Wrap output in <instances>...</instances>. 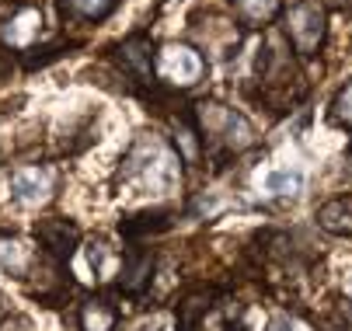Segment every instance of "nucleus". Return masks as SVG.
<instances>
[{"label": "nucleus", "instance_id": "nucleus-19", "mask_svg": "<svg viewBox=\"0 0 352 331\" xmlns=\"http://www.w3.org/2000/svg\"><path fill=\"white\" fill-rule=\"evenodd\" d=\"M265 331H314L304 317H296V314H272V321H269V328Z\"/></svg>", "mask_w": 352, "mask_h": 331}, {"label": "nucleus", "instance_id": "nucleus-18", "mask_svg": "<svg viewBox=\"0 0 352 331\" xmlns=\"http://www.w3.org/2000/svg\"><path fill=\"white\" fill-rule=\"evenodd\" d=\"M112 265H122V258H116L112 251H109V244H94L91 248V269L94 272H102L105 279L112 275Z\"/></svg>", "mask_w": 352, "mask_h": 331}, {"label": "nucleus", "instance_id": "nucleus-21", "mask_svg": "<svg viewBox=\"0 0 352 331\" xmlns=\"http://www.w3.org/2000/svg\"><path fill=\"white\" fill-rule=\"evenodd\" d=\"M182 331H192V328H188V324H185V328H182Z\"/></svg>", "mask_w": 352, "mask_h": 331}, {"label": "nucleus", "instance_id": "nucleus-3", "mask_svg": "<svg viewBox=\"0 0 352 331\" xmlns=\"http://www.w3.org/2000/svg\"><path fill=\"white\" fill-rule=\"evenodd\" d=\"M154 73H157V87L168 94L188 91L206 77V56L185 42H168L154 53Z\"/></svg>", "mask_w": 352, "mask_h": 331}, {"label": "nucleus", "instance_id": "nucleus-16", "mask_svg": "<svg viewBox=\"0 0 352 331\" xmlns=\"http://www.w3.org/2000/svg\"><path fill=\"white\" fill-rule=\"evenodd\" d=\"M0 269L11 272V275H25L28 272V251L11 238H0Z\"/></svg>", "mask_w": 352, "mask_h": 331}, {"label": "nucleus", "instance_id": "nucleus-2", "mask_svg": "<svg viewBox=\"0 0 352 331\" xmlns=\"http://www.w3.org/2000/svg\"><path fill=\"white\" fill-rule=\"evenodd\" d=\"M283 32L289 49L300 60H314L328 38V8L324 0H293L283 11Z\"/></svg>", "mask_w": 352, "mask_h": 331}, {"label": "nucleus", "instance_id": "nucleus-7", "mask_svg": "<svg viewBox=\"0 0 352 331\" xmlns=\"http://www.w3.org/2000/svg\"><path fill=\"white\" fill-rule=\"evenodd\" d=\"M53 171L42 168V164H28V168H14L11 171V196L25 206H38L53 196Z\"/></svg>", "mask_w": 352, "mask_h": 331}, {"label": "nucleus", "instance_id": "nucleus-12", "mask_svg": "<svg viewBox=\"0 0 352 331\" xmlns=\"http://www.w3.org/2000/svg\"><path fill=\"white\" fill-rule=\"evenodd\" d=\"M77 321H80V331H116L119 310L109 300H102V297H91V300L80 304Z\"/></svg>", "mask_w": 352, "mask_h": 331}, {"label": "nucleus", "instance_id": "nucleus-1", "mask_svg": "<svg viewBox=\"0 0 352 331\" xmlns=\"http://www.w3.org/2000/svg\"><path fill=\"white\" fill-rule=\"evenodd\" d=\"M199 139H203V154L213 157H230L248 147H255V126L248 122L244 112L220 105V102H199L192 109Z\"/></svg>", "mask_w": 352, "mask_h": 331}, {"label": "nucleus", "instance_id": "nucleus-13", "mask_svg": "<svg viewBox=\"0 0 352 331\" xmlns=\"http://www.w3.org/2000/svg\"><path fill=\"white\" fill-rule=\"evenodd\" d=\"M168 227H171V220H168V213H164V209L140 213V216L122 220V233H126V238H133V241H143L146 233H161V230H168Z\"/></svg>", "mask_w": 352, "mask_h": 331}, {"label": "nucleus", "instance_id": "nucleus-6", "mask_svg": "<svg viewBox=\"0 0 352 331\" xmlns=\"http://www.w3.org/2000/svg\"><path fill=\"white\" fill-rule=\"evenodd\" d=\"M35 241L53 262H70V255H74V248L80 241V230L70 220H63V216H49V220L35 223Z\"/></svg>", "mask_w": 352, "mask_h": 331}, {"label": "nucleus", "instance_id": "nucleus-14", "mask_svg": "<svg viewBox=\"0 0 352 331\" xmlns=\"http://www.w3.org/2000/svg\"><path fill=\"white\" fill-rule=\"evenodd\" d=\"M119 8V0H63V11L77 21H105Z\"/></svg>", "mask_w": 352, "mask_h": 331}, {"label": "nucleus", "instance_id": "nucleus-9", "mask_svg": "<svg viewBox=\"0 0 352 331\" xmlns=\"http://www.w3.org/2000/svg\"><path fill=\"white\" fill-rule=\"evenodd\" d=\"M42 32V14L38 8H21L18 14L8 18V25L0 28V38H4V45H14V49H25V45H32Z\"/></svg>", "mask_w": 352, "mask_h": 331}, {"label": "nucleus", "instance_id": "nucleus-17", "mask_svg": "<svg viewBox=\"0 0 352 331\" xmlns=\"http://www.w3.org/2000/svg\"><path fill=\"white\" fill-rule=\"evenodd\" d=\"M328 119L338 126V129H349L352 133V80L331 98V109H328Z\"/></svg>", "mask_w": 352, "mask_h": 331}, {"label": "nucleus", "instance_id": "nucleus-10", "mask_svg": "<svg viewBox=\"0 0 352 331\" xmlns=\"http://www.w3.org/2000/svg\"><path fill=\"white\" fill-rule=\"evenodd\" d=\"M314 220H318L321 230L331 233V238H352V192L328 199V203L318 209Z\"/></svg>", "mask_w": 352, "mask_h": 331}, {"label": "nucleus", "instance_id": "nucleus-8", "mask_svg": "<svg viewBox=\"0 0 352 331\" xmlns=\"http://www.w3.org/2000/svg\"><path fill=\"white\" fill-rule=\"evenodd\" d=\"M150 279H154V251L143 248V244H133L126 248L122 255V265H119V286L129 293V297H140Z\"/></svg>", "mask_w": 352, "mask_h": 331}, {"label": "nucleus", "instance_id": "nucleus-20", "mask_svg": "<svg viewBox=\"0 0 352 331\" xmlns=\"http://www.w3.org/2000/svg\"><path fill=\"white\" fill-rule=\"evenodd\" d=\"M331 8H338V11H352V0H328Z\"/></svg>", "mask_w": 352, "mask_h": 331}, {"label": "nucleus", "instance_id": "nucleus-4", "mask_svg": "<svg viewBox=\"0 0 352 331\" xmlns=\"http://www.w3.org/2000/svg\"><path fill=\"white\" fill-rule=\"evenodd\" d=\"M178 154H171L164 144H157V139H140V144L133 147V154L126 157V168L122 174L126 178H140V181H150L154 188H168L175 185L178 178Z\"/></svg>", "mask_w": 352, "mask_h": 331}, {"label": "nucleus", "instance_id": "nucleus-11", "mask_svg": "<svg viewBox=\"0 0 352 331\" xmlns=\"http://www.w3.org/2000/svg\"><path fill=\"white\" fill-rule=\"evenodd\" d=\"M230 11L244 28H265L279 18L283 4L279 0H230Z\"/></svg>", "mask_w": 352, "mask_h": 331}, {"label": "nucleus", "instance_id": "nucleus-15", "mask_svg": "<svg viewBox=\"0 0 352 331\" xmlns=\"http://www.w3.org/2000/svg\"><path fill=\"white\" fill-rule=\"evenodd\" d=\"M262 188L269 196H296L304 188V174L300 171H289V168H276L262 178Z\"/></svg>", "mask_w": 352, "mask_h": 331}, {"label": "nucleus", "instance_id": "nucleus-5", "mask_svg": "<svg viewBox=\"0 0 352 331\" xmlns=\"http://www.w3.org/2000/svg\"><path fill=\"white\" fill-rule=\"evenodd\" d=\"M116 63H119V70L133 80V84H143V87H150V91H161L157 87V73H154V45H150V38L143 35V32H136V35H129L126 42H119L116 45Z\"/></svg>", "mask_w": 352, "mask_h": 331}]
</instances>
